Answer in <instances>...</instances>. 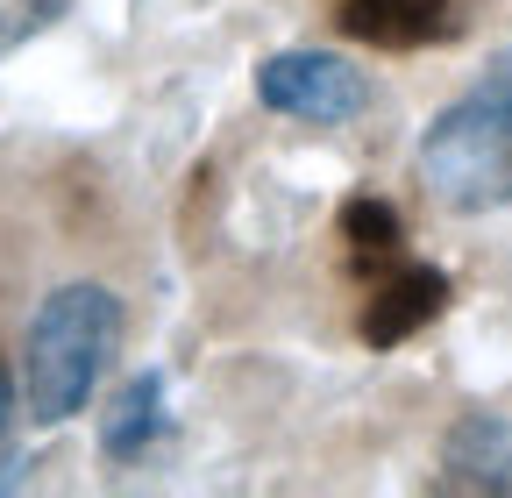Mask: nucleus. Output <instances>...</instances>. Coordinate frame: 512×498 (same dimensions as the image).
Wrapping results in <instances>:
<instances>
[{
	"instance_id": "nucleus-4",
	"label": "nucleus",
	"mask_w": 512,
	"mask_h": 498,
	"mask_svg": "<svg viewBox=\"0 0 512 498\" xmlns=\"http://www.w3.org/2000/svg\"><path fill=\"white\" fill-rule=\"evenodd\" d=\"M335 22L377 50H427L470 29V0H335Z\"/></svg>"
},
{
	"instance_id": "nucleus-7",
	"label": "nucleus",
	"mask_w": 512,
	"mask_h": 498,
	"mask_svg": "<svg viewBox=\"0 0 512 498\" xmlns=\"http://www.w3.org/2000/svg\"><path fill=\"white\" fill-rule=\"evenodd\" d=\"M157 434H164V378H157V370H143V378H128V385L114 392V406H107V420H100V449H107L114 463H136V456L157 449Z\"/></svg>"
},
{
	"instance_id": "nucleus-3",
	"label": "nucleus",
	"mask_w": 512,
	"mask_h": 498,
	"mask_svg": "<svg viewBox=\"0 0 512 498\" xmlns=\"http://www.w3.org/2000/svg\"><path fill=\"white\" fill-rule=\"evenodd\" d=\"M256 100H264L271 114L335 129V121H356L370 107V79L349 65V57H335V50H278V57L256 65Z\"/></svg>"
},
{
	"instance_id": "nucleus-8",
	"label": "nucleus",
	"mask_w": 512,
	"mask_h": 498,
	"mask_svg": "<svg viewBox=\"0 0 512 498\" xmlns=\"http://www.w3.org/2000/svg\"><path fill=\"white\" fill-rule=\"evenodd\" d=\"M342 242H349V264L363 271V278H377V271H392L399 257H406V221L384 207V200H349L342 207Z\"/></svg>"
},
{
	"instance_id": "nucleus-10",
	"label": "nucleus",
	"mask_w": 512,
	"mask_h": 498,
	"mask_svg": "<svg viewBox=\"0 0 512 498\" xmlns=\"http://www.w3.org/2000/svg\"><path fill=\"white\" fill-rule=\"evenodd\" d=\"M8 406H15V385H8V370H0V427H8Z\"/></svg>"
},
{
	"instance_id": "nucleus-9",
	"label": "nucleus",
	"mask_w": 512,
	"mask_h": 498,
	"mask_svg": "<svg viewBox=\"0 0 512 498\" xmlns=\"http://www.w3.org/2000/svg\"><path fill=\"white\" fill-rule=\"evenodd\" d=\"M64 15H72V0H0V57L22 50L43 29H57Z\"/></svg>"
},
{
	"instance_id": "nucleus-5",
	"label": "nucleus",
	"mask_w": 512,
	"mask_h": 498,
	"mask_svg": "<svg viewBox=\"0 0 512 498\" xmlns=\"http://www.w3.org/2000/svg\"><path fill=\"white\" fill-rule=\"evenodd\" d=\"M441 306H448V271L399 257L392 271L370 278V299H363V342H370V349H392V342L420 335V328L441 314Z\"/></svg>"
},
{
	"instance_id": "nucleus-2",
	"label": "nucleus",
	"mask_w": 512,
	"mask_h": 498,
	"mask_svg": "<svg viewBox=\"0 0 512 498\" xmlns=\"http://www.w3.org/2000/svg\"><path fill=\"white\" fill-rule=\"evenodd\" d=\"M121 349V299L107 285H57L36 321H29V349H22V385H29V413L43 427L86 413L107 356Z\"/></svg>"
},
{
	"instance_id": "nucleus-1",
	"label": "nucleus",
	"mask_w": 512,
	"mask_h": 498,
	"mask_svg": "<svg viewBox=\"0 0 512 498\" xmlns=\"http://www.w3.org/2000/svg\"><path fill=\"white\" fill-rule=\"evenodd\" d=\"M420 185L448 214L512 207V43L427 121Z\"/></svg>"
},
{
	"instance_id": "nucleus-6",
	"label": "nucleus",
	"mask_w": 512,
	"mask_h": 498,
	"mask_svg": "<svg viewBox=\"0 0 512 498\" xmlns=\"http://www.w3.org/2000/svg\"><path fill=\"white\" fill-rule=\"evenodd\" d=\"M441 477L463 491H512V420L463 413L441 442Z\"/></svg>"
}]
</instances>
